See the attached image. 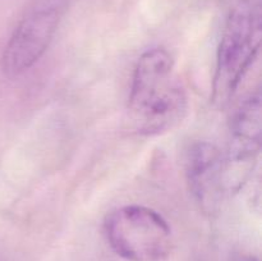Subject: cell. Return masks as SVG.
Listing matches in <instances>:
<instances>
[{"instance_id": "6da1fadb", "label": "cell", "mask_w": 262, "mask_h": 261, "mask_svg": "<svg viewBox=\"0 0 262 261\" xmlns=\"http://www.w3.org/2000/svg\"><path fill=\"white\" fill-rule=\"evenodd\" d=\"M187 95L170 53L163 48L145 51L132 74L128 96L130 127L155 136L176 127L187 112Z\"/></svg>"}, {"instance_id": "7a4b0ae2", "label": "cell", "mask_w": 262, "mask_h": 261, "mask_svg": "<svg viewBox=\"0 0 262 261\" xmlns=\"http://www.w3.org/2000/svg\"><path fill=\"white\" fill-rule=\"evenodd\" d=\"M261 41V0H235L230 8L217 49L212 81V104H229L252 66Z\"/></svg>"}, {"instance_id": "3957f363", "label": "cell", "mask_w": 262, "mask_h": 261, "mask_svg": "<svg viewBox=\"0 0 262 261\" xmlns=\"http://www.w3.org/2000/svg\"><path fill=\"white\" fill-rule=\"evenodd\" d=\"M112 250L127 261H161L173 248V233L163 215L142 205L113 210L104 220Z\"/></svg>"}, {"instance_id": "277c9868", "label": "cell", "mask_w": 262, "mask_h": 261, "mask_svg": "<svg viewBox=\"0 0 262 261\" xmlns=\"http://www.w3.org/2000/svg\"><path fill=\"white\" fill-rule=\"evenodd\" d=\"M66 0H36L18 22L2 56L3 72L15 78L48 50L63 15Z\"/></svg>"}, {"instance_id": "5b68a950", "label": "cell", "mask_w": 262, "mask_h": 261, "mask_svg": "<svg viewBox=\"0 0 262 261\" xmlns=\"http://www.w3.org/2000/svg\"><path fill=\"white\" fill-rule=\"evenodd\" d=\"M261 95L255 92L241 104L230 127V145L225 158L229 193L242 187L252 171L261 147Z\"/></svg>"}, {"instance_id": "8992f818", "label": "cell", "mask_w": 262, "mask_h": 261, "mask_svg": "<svg viewBox=\"0 0 262 261\" xmlns=\"http://www.w3.org/2000/svg\"><path fill=\"white\" fill-rule=\"evenodd\" d=\"M187 184L200 210L207 215L219 212L229 194L224 154L210 142H196L184 159Z\"/></svg>"}, {"instance_id": "52a82bcc", "label": "cell", "mask_w": 262, "mask_h": 261, "mask_svg": "<svg viewBox=\"0 0 262 261\" xmlns=\"http://www.w3.org/2000/svg\"><path fill=\"white\" fill-rule=\"evenodd\" d=\"M233 261H258V260L256 257H253V256H239V257H237Z\"/></svg>"}]
</instances>
